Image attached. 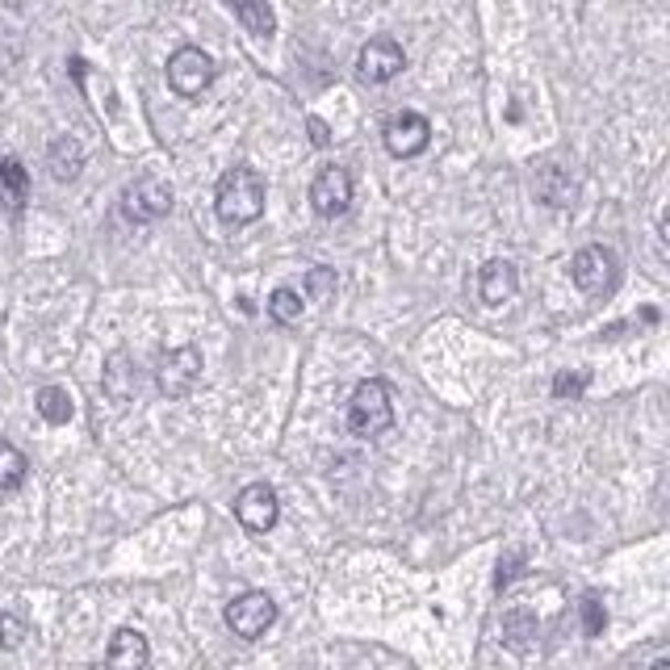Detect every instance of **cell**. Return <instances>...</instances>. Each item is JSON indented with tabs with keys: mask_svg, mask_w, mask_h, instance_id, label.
<instances>
[{
	"mask_svg": "<svg viewBox=\"0 0 670 670\" xmlns=\"http://www.w3.org/2000/svg\"><path fill=\"white\" fill-rule=\"evenodd\" d=\"M579 612H583L586 637H599V633L607 628V607H604V599H599V595H583Z\"/></svg>",
	"mask_w": 670,
	"mask_h": 670,
	"instance_id": "cell-22",
	"label": "cell"
},
{
	"mask_svg": "<svg viewBox=\"0 0 670 670\" xmlns=\"http://www.w3.org/2000/svg\"><path fill=\"white\" fill-rule=\"evenodd\" d=\"M25 641V620L18 612H0V646L4 649H18Z\"/></svg>",
	"mask_w": 670,
	"mask_h": 670,
	"instance_id": "cell-24",
	"label": "cell"
},
{
	"mask_svg": "<svg viewBox=\"0 0 670 670\" xmlns=\"http://www.w3.org/2000/svg\"><path fill=\"white\" fill-rule=\"evenodd\" d=\"M151 646L139 628H118L114 641L105 649V670H147Z\"/></svg>",
	"mask_w": 670,
	"mask_h": 670,
	"instance_id": "cell-13",
	"label": "cell"
},
{
	"mask_svg": "<svg viewBox=\"0 0 670 670\" xmlns=\"http://www.w3.org/2000/svg\"><path fill=\"white\" fill-rule=\"evenodd\" d=\"M381 139H386V151H390V155H398V160H415V155H423L428 143H432V126H428L423 114L402 109V114H395V118L386 122Z\"/></svg>",
	"mask_w": 670,
	"mask_h": 670,
	"instance_id": "cell-8",
	"label": "cell"
},
{
	"mask_svg": "<svg viewBox=\"0 0 670 670\" xmlns=\"http://www.w3.org/2000/svg\"><path fill=\"white\" fill-rule=\"evenodd\" d=\"M25 197H30V172L21 168V160H0V206L13 209L18 214L25 206Z\"/></svg>",
	"mask_w": 670,
	"mask_h": 670,
	"instance_id": "cell-15",
	"label": "cell"
},
{
	"mask_svg": "<svg viewBox=\"0 0 670 670\" xmlns=\"http://www.w3.org/2000/svg\"><path fill=\"white\" fill-rule=\"evenodd\" d=\"M34 402H39V415L46 419V423H55V428H63L67 419L76 415V402H72V395H67L63 386H42Z\"/></svg>",
	"mask_w": 670,
	"mask_h": 670,
	"instance_id": "cell-18",
	"label": "cell"
},
{
	"mask_svg": "<svg viewBox=\"0 0 670 670\" xmlns=\"http://www.w3.org/2000/svg\"><path fill=\"white\" fill-rule=\"evenodd\" d=\"M230 13H235V21L248 30V34H256V39H269L272 30H277V13H272L269 4H260V0H244V4H230Z\"/></svg>",
	"mask_w": 670,
	"mask_h": 670,
	"instance_id": "cell-17",
	"label": "cell"
},
{
	"mask_svg": "<svg viewBox=\"0 0 670 670\" xmlns=\"http://www.w3.org/2000/svg\"><path fill=\"white\" fill-rule=\"evenodd\" d=\"M332 293H335V269H323V264H318V269L306 272V298H311V302H327Z\"/></svg>",
	"mask_w": 670,
	"mask_h": 670,
	"instance_id": "cell-23",
	"label": "cell"
},
{
	"mask_svg": "<svg viewBox=\"0 0 670 670\" xmlns=\"http://www.w3.org/2000/svg\"><path fill=\"white\" fill-rule=\"evenodd\" d=\"M348 428L360 440H374L395 428V402H390V386L386 381L369 377V381L356 386L353 402H348Z\"/></svg>",
	"mask_w": 670,
	"mask_h": 670,
	"instance_id": "cell-2",
	"label": "cell"
},
{
	"mask_svg": "<svg viewBox=\"0 0 670 670\" xmlns=\"http://www.w3.org/2000/svg\"><path fill=\"white\" fill-rule=\"evenodd\" d=\"M168 209H172V185L160 181V176H139L130 181L122 193V214L130 223H160Z\"/></svg>",
	"mask_w": 670,
	"mask_h": 670,
	"instance_id": "cell-4",
	"label": "cell"
},
{
	"mask_svg": "<svg viewBox=\"0 0 670 670\" xmlns=\"http://www.w3.org/2000/svg\"><path fill=\"white\" fill-rule=\"evenodd\" d=\"M311 134H314V147H327V143H332V134H327V126L318 122V118H311Z\"/></svg>",
	"mask_w": 670,
	"mask_h": 670,
	"instance_id": "cell-27",
	"label": "cell"
},
{
	"mask_svg": "<svg viewBox=\"0 0 670 670\" xmlns=\"http://www.w3.org/2000/svg\"><path fill=\"white\" fill-rule=\"evenodd\" d=\"M570 281L583 293H612L620 281V260L604 244H591L570 260Z\"/></svg>",
	"mask_w": 670,
	"mask_h": 670,
	"instance_id": "cell-3",
	"label": "cell"
},
{
	"mask_svg": "<svg viewBox=\"0 0 670 670\" xmlns=\"http://www.w3.org/2000/svg\"><path fill=\"white\" fill-rule=\"evenodd\" d=\"M520 562H523V553H520V549H516V553H511L507 562H499V586H507V583H511V579H516V570H520Z\"/></svg>",
	"mask_w": 670,
	"mask_h": 670,
	"instance_id": "cell-26",
	"label": "cell"
},
{
	"mask_svg": "<svg viewBox=\"0 0 670 670\" xmlns=\"http://www.w3.org/2000/svg\"><path fill=\"white\" fill-rule=\"evenodd\" d=\"M537 197L544 206H574V181L565 176L562 168H541L537 176Z\"/></svg>",
	"mask_w": 670,
	"mask_h": 670,
	"instance_id": "cell-16",
	"label": "cell"
},
{
	"mask_svg": "<svg viewBox=\"0 0 670 670\" xmlns=\"http://www.w3.org/2000/svg\"><path fill=\"white\" fill-rule=\"evenodd\" d=\"M528 633H537V616H532V612H511V616L502 620V637H507L511 649L528 646Z\"/></svg>",
	"mask_w": 670,
	"mask_h": 670,
	"instance_id": "cell-21",
	"label": "cell"
},
{
	"mask_svg": "<svg viewBox=\"0 0 670 670\" xmlns=\"http://www.w3.org/2000/svg\"><path fill=\"white\" fill-rule=\"evenodd\" d=\"M46 164H51V176L60 181V185H67V181H76L84 168V147L72 139V134H60L55 143H51V151H46Z\"/></svg>",
	"mask_w": 670,
	"mask_h": 670,
	"instance_id": "cell-14",
	"label": "cell"
},
{
	"mask_svg": "<svg viewBox=\"0 0 670 670\" xmlns=\"http://www.w3.org/2000/svg\"><path fill=\"white\" fill-rule=\"evenodd\" d=\"M653 670H670V662H653Z\"/></svg>",
	"mask_w": 670,
	"mask_h": 670,
	"instance_id": "cell-28",
	"label": "cell"
},
{
	"mask_svg": "<svg viewBox=\"0 0 670 670\" xmlns=\"http://www.w3.org/2000/svg\"><path fill=\"white\" fill-rule=\"evenodd\" d=\"M407 67V55H402V46L395 39H369L360 46V55H356V76L365 84H390Z\"/></svg>",
	"mask_w": 670,
	"mask_h": 670,
	"instance_id": "cell-10",
	"label": "cell"
},
{
	"mask_svg": "<svg viewBox=\"0 0 670 670\" xmlns=\"http://www.w3.org/2000/svg\"><path fill=\"white\" fill-rule=\"evenodd\" d=\"M25 469H30L25 453H21L18 444L0 440V490H18L21 482H25Z\"/></svg>",
	"mask_w": 670,
	"mask_h": 670,
	"instance_id": "cell-19",
	"label": "cell"
},
{
	"mask_svg": "<svg viewBox=\"0 0 670 670\" xmlns=\"http://www.w3.org/2000/svg\"><path fill=\"white\" fill-rule=\"evenodd\" d=\"M520 293V272L511 260H490V264H482L478 272V298L486 306H502V302H511Z\"/></svg>",
	"mask_w": 670,
	"mask_h": 670,
	"instance_id": "cell-12",
	"label": "cell"
},
{
	"mask_svg": "<svg viewBox=\"0 0 670 670\" xmlns=\"http://www.w3.org/2000/svg\"><path fill=\"white\" fill-rule=\"evenodd\" d=\"M197 377H202V353H197L193 344L168 348V353L160 356V365H155V381H160V390H164L168 398L193 395Z\"/></svg>",
	"mask_w": 670,
	"mask_h": 670,
	"instance_id": "cell-6",
	"label": "cell"
},
{
	"mask_svg": "<svg viewBox=\"0 0 670 670\" xmlns=\"http://www.w3.org/2000/svg\"><path fill=\"white\" fill-rule=\"evenodd\" d=\"M586 381H591L586 374H558V377H553V395H558V398H579L586 390Z\"/></svg>",
	"mask_w": 670,
	"mask_h": 670,
	"instance_id": "cell-25",
	"label": "cell"
},
{
	"mask_svg": "<svg viewBox=\"0 0 670 670\" xmlns=\"http://www.w3.org/2000/svg\"><path fill=\"white\" fill-rule=\"evenodd\" d=\"M264 181L256 168H227L223 181H218V193H214V209L227 227H248L264 214Z\"/></svg>",
	"mask_w": 670,
	"mask_h": 670,
	"instance_id": "cell-1",
	"label": "cell"
},
{
	"mask_svg": "<svg viewBox=\"0 0 670 670\" xmlns=\"http://www.w3.org/2000/svg\"><path fill=\"white\" fill-rule=\"evenodd\" d=\"M272 620H277V604L264 591H244V595H235L227 604V628L235 637H244V641L264 637Z\"/></svg>",
	"mask_w": 670,
	"mask_h": 670,
	"instance_id": "cell-5",
	"label": "cell"
},
{
	"mask_svg": "<svg viewBox=\"0 0 670 670\" xmlns=\"http://www.w3.org/2000/svg\"><path fill=\"white\" fill-rule=\"evenodd\" d=\"M311 206L318 218H344L353 206V176L348 168H323L311 181Z\"/></svg>",
	"mask_w": 670,
	"mask_h": 670,
	"instance_id": "cell-9",
	"label": "cell"
},
{
	"mask_svg": "<svg viewBox=\"0 0 670 670\" xmlns=\"http://www.w3.org/2000/svg\"><path fill=\"white\" fill-rule=\"evenodd\" d=\"M277 511H281V502H277V490L269 482H251L235 495V516L248 532H269L277 523Z\"/></svg>",
	"mask_w": 670,
	"mask_h": 670,
	"instance_id": "cell-11",
	"label": "cell"
},
{
	"mask_svg": "<svg viewBox=\"0 0 670 670\" xmlns=\"http://www.w3.org/2000/svg\"><path fill=\"white\" fill-rule=\"evenodd\" d=\"M269 314L277 318V323H298L302 318V293L290 290V285H277V290L269 293Z\"/></svg>",
	"mask_w": 670,
	"mask_h": 670,
	"instance_id": "cell-20",
	"label": "cell"
},
{
	"mask_svg": "<svg viewBox=\"0 0 670 670\" xmlns=\"http://www.w3.org/2000/svg\"><path fill=\"white\" fill-rule=\"evenodd\" d=\"M214 80V60H209L202 46H181L172 51L168 60V84L181 93V97H202Z\"/></svg>",
	"mask_w": 670,
	"mask_h": 670,
	"instance_id": "cell-7",
	"label": "cell"
}]
</instances>
